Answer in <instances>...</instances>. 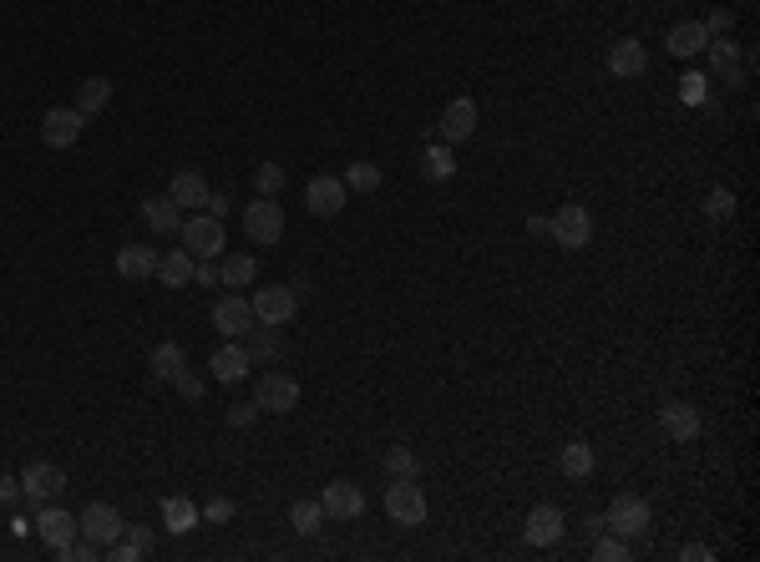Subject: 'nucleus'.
I'll use <instances>...</instances> for the list:
<instances>
[{"mask_svg": "<svg viewBox=\"0 0 760 562\" xmlns=\"http://www.w3.org/2000/svg\"><path fill=\"white\" fill-rule=\"evenodd\" d=\"M386 517L396 527H421L426 522V497L416 487V476H391V487H386Z\"/></svg>", "mask_w": 760, "mask_h": 562, "instance_id": "1", "label": "nucleus"}, {"mask_svg": "<svg viewBox=\"0 0 760 562\" xmlns=\"http://www.w3.org/2000/svg\"><path fill=\"white\" fill-rule=\"evenodd\" d=\"M254 325H259V319H254V304L244 299V289H228V294L213 304V330H218L223 340H244Z\"/></svg>", "mask_w": 760, "mask_h": 562, "instance_id": "2", "label": "nucleus"}, {"mask_svg": "<svg viewBox=\"0 0 760 562\" xmlns=\"http://www.w3.org/2000/svg\"><path fill=\"white\" fill-rule=\"evenodd\" d=\"M254 406H259V411H269V416H289V411L299 406V380H294V375H284V370L259 375V385H254Z\"/></svg>", "mask_w": 760, "mask_h": 562, "instance_id": "3", "label": "nucleus"}, {"mask_svg": "<svg viewBox=\"0 0 760 562\" xmlns=\"http://www.w3.org/2000/svg\"><path fill=\"white\" fill-rule=\"evenodd\" d=\"M66 492V471L56 466V461H31L26 471H21V497L31 502V507H46V502H56Z\"/></svg>", "mask_w": 760, "mask_h": 562, "instance_id": "4", "label": "nucleus"}, {"mask_svg": "<svg viewBox=\"0 0 760 562\" xmlns=\"http://www.w3.org/2000/svg\"><path fill=\"white\" fill-rule=\"evenodd\" d=\"M178 238H183V249H188L193 259H218V254H223V218H213V213L183 218Z\"/></svg>", "mask_w": 760, "mask_h": 562, "instance_id": "5", "label": "nucleus"}, {"mask_svg": "<svg viewBox=\"0 0 760 562\" xmlns=\"http://www.w3.org/2000/svg\"><path fill=\"white\" fill-rule=\"evenodd\" d=\"M548 233L558 238L563 249H588V238H593V213L583 208V203H563L553 218H548Z\"/></svg>", "mask_w": 760, "mask_h": 562, "instance_id": "6", "label": "nucleus"}, {"mask_svg": "<svg viewBox=\"0 0 760 562\" xmlns=\"http://www.w3.org/2000/svg\"><path fill=\"white\" fill-rule=\"evenodd\" d=\"M603 527L619 532V537H644V532H649V502H644L639 492H619L614 502H608Z\"/></svg>", "mask_w": 760, "mask_h": 562, "instance_id": "7", "label": "nucleus"}, {"mask_svg": "<svg viewBox=\"0 0 760 562\" xmlns=\"http://www.w3.org/2000/svg\"><path fill=\"white\" fill-rule=\"evenodd\" d=\"M76 527H82V537H87L92 547H112L127 522H122V512H117L112 502H87L82 517H76Z\"/></svg>", "mask_w": 760, "mask_h": 562, "instance_id": "8", "label": "nucleus"}, {"mask_svg": "<svg viewBox=\"0 0 760 562\" xmlns=\"http://www.w3.org/2000/svg\"><path fill=\"white\" fill-rule=\"evenodd\" d=\"M244 233L254 238V244H279L284 238V203H274V198L244 203Z\"/></svg>", "mask_w": 760, "mask_h": 562, "instance_id": "9", "label": "nucleus"}, {"mask_svg": "<svg viewBox=\"0 0 760 562\" xmlns=\"http://www.w3.org/2000/svg\"><path fill=\"white\" fill-rule=\"evenodd\" d=\"M254 319H259V325H289V319H294V309H299V294H294V284H269V289H259L254 299Z\"/></svg>", "mask_w": 760, "mask_h": 562, "instance_id": "10", "label": "nucleus"}, {"mask_svg": "<svg viewBox=\"0 0 760 562\" xmlns=\"http://www.w3.org/2000/svg\"><path fill=\"white\" fill-rule=\"evenodd\" d=\"M563 532H568V517H563L553 502H538V507L527 512V527H522V537H527L532 547H558Z\"/></svg>", "mask_w": 760, "mask_h": 562, "instance_id": "11", "label": "nucleus"}, {"mask_svg": "<svg viewBox=\"0 0 760 562\" xmlns=\"http://www.w3.org/2000/svg\"><path fill=\"white\" fill-rule=\"evenodd\" d=\"M82 127H87V117L76 112V107H51V112L41 117V142L56 147V152H66L76 137H82Z\"/></svg>", "mask_w": 760, "mask_h": 562, "instance_id": "12", "label": "nucleus"}, {"mask_svg": "<svg viewBox=\"0 0 760 562\" xmlns=\"http://www.w3.org/2000/svg\"><path fill=\"white\" fill-rule=\"evenodd\" d=\"M320 507L335 522H355V517H365V492L355 487V481H330V487L320 492Z\"/></svg>", "mask_w": 760, "mask_h": 562, "instance_id": "13", "label": "nucleus"}, {"mask_svg": "<svg viewBox=\"0 0 760 562\" xmlns=\"http://www.w3.org/2000/svg\"><path fill=\"white\" fill-rule=\"evenodd\" d=\"M659 426H664L669 441L690 446V441L700 436V411L690 406V400H664V406H659Z\"/></svg>", "mask_w": 760, "mask_h": 562, "instance_id": "14", "label": "nucleus"}, {"mask_svg": "<svg viewBox=\"0 0 760 562\" xmlns=\"http://www.w3.org/2000/svg\"><path fill=\"white\" fill-rule=\"evenodd\" d=\"M608 71H614L619 82H634V76H644V71H649V51H644V41H634V36L608 41Z\"/></svg>", "mask_w": 760, "mask_h": 562, "instance_id": "15", "label": "nucleus"}, {"mask_svg": "<svg viewBox=\"0 0 760 562\" xmlns=\"http://www.w3.org/2000/svg\"><path fill=\"white\" fill-rule=\"evenodd\" d=\"M36 532H41V542L46 547H66L71 537H82V527H76V512H66V507H36V522H31Z\"/></svg>", "mask_w": 760, "mask_h": 562, "instance_id": "16", "label": "nucleus"}, {"mask_svg": "<svg viewBox=\"0 0 760 562\" xmlns=\"http://www.w3.org/2000/svg\"><path fill=\"white\" fill-rule=\"evenodd\" d=\"M345 183L340 178H330V173H320V178H310V188H304V208H310L315 218H335L340 208H345Z\"/></svg>", "mask_w": 760, "mask_h": 562, "instance_id": "17", "label": "nucleus"}, {"mask_svg": "<svg viewBox=\"0 0 760 562\" xmlns=\"http://www.w3.org/2000/svg\"><path fill=\"white\" fill-rule=\"evenodd\" d=\"M705 56H710V66H715V76H720V82H730V87H745V76H750V61H740V46H735L730 36L710 41V46H705Z\"/></svg>", "mask_w": 760, "mask_h": 562, "instance_id": "18", "label": "nucleus"}, {"mask_svg": "<svg viewBox=\"0 0 760 562\" xmlns=\"http://www.w3.org/2000/svg\"><path fill=\"white\" fill-rule=\"evenodd\" d=\"M477 132V102L472 97H456V102H446V112H441V142L451 147V142H467Z\"/></svg>", "mask_w": 760, "mask_h": 562, "instance_id": "19", "label": "nucleus"}, {"mask_svg": "<svg viewBox=\"0 0 760 562\" xmlns=\"http://www.w3.org/2000/svg\"><path fill=\"white\" fill-rule=\"evenodd\" d=\"M249 350H244V340H228V345H218L213 350V360H208V370H213V380H223V385H234V380H244L249 375Z\"/></svg>", "mask_w": 760, "mask_h": 562, "instance_id": "20", "label": "nucleus"}, {"mask_svg": "<svg viewBox=\"0 0 760 562\" xmlns=\"http://www.w3.org/2000/svg\"><path fill=\"white\" fill-rule=\"evenodd\" d=\"M117 274L132 279V284L152 279V274H158V249H152V244H122L117 249Z\"/></svg>", "mask_w": 760, "mask_h": 562, "instance_id": "21", "label": "nucleus"}, {"mask_svg": "<svg viewBox=\"0 0 760 562\" xmlns=\"http://www.w3.org/2000/svg\"><path fill=\"white\" fill-rule=\"evenodd\" d=\"M669 56H679V61H690V56H700L705 46H710V36H705V26L700 21H679V26H669Z\"/></svg>", "mask_w": 760, "mask_h": 562, "instance_id": "22", "label": "nucleus"}, {"mask_svg": "<svg viewBox=\"0 0 760 562\" xmlns=\"http://www.w3.org/2000/svg\"><path fill=\"white\" fill-rule=\"evenodd\" d=\"M142 223L152 228V233H178L183 228V208L163 193V198H142Z\"/></svg>", "mask_w": 760, "mask_h": 562, "instance_id": "23", "label": "nucleus"}, {"mask_svg": "<svg viewBox=\"0 0 760 562\" xmlns=\"http://www.w3.org/2000/svg\"><path fill=\"white\" fill-rule=\"evenodd\" d=\"M193 254L188 249H168V254H158V274H152V279H163L168 289H188L193 284Z\"/></svg>", "mask_w": 760, "mask_h": 562, "instance_id": "24", "label": "nucleus"}, {"mask_svg": "<svg viewBox=\"0 0 760 562\" xmlns=\"http://www.w3.org/2000/svg\"><path fill=\"white\" fill-rule=\"evenodd\" d=\"M198 522H203V517H198V502H193V497H163V527H168L173 537H188Z\"/></svg>", "mask_w": 760, "mask_h": 562, "instance_id": "25", "label": "nucleus"}, {"mask_svg": "<svg viewBox=\"0 0 760 562\" xmlns=\"http://www.w3.org/2000/svg\"><path fill=\"white\" fill-rule=\"evenodd\" d=\"M168 198H173L178 208H203V203H208V183H203V173H193V168H183V173L173 178V188H168Z\"/></svg>", "mask_w": 760, "mask_h": 562, "instance_id": "26", "label": "nucleus"}, {"mask_svg": "<svg viewBox=\"0 0 760 562\" xmlns=\"http://www.w3.org/2000/svg\"><path fill=\"white\" fill-rule=\"evenodd\" d=\"M244 350H249V360H279L284 330H279V325H254V330L244 335Z\"/></svg>", "mask_w": 760, "mask_h": 562, "instance_id": "27", "label": "nucleus"}, {"mask_svg": "<svg viewBox=\"0 0 760 562\" xmlns=\"http://www.w3.org/2000/svg\"><path fill=\"white\" fill-rule=\"evenodd\" d=\"M112 102V82H107V76H87V82L82 87H76V112H82V117H97L102 107Z\"/></svg>", "mask_w": 760, "mask_h": 562, "instance_id": "28", "label": "nucleus"}, {"mask_svg": "<svg viewBox=\"0 0 760 562\" xmlns=\"http://www.w3.org/2000/svg\"><path fill=\"white\" fill-rule=\"evenodd\" d=\"M254 274H259V264L249 254H218V284L244 289V284H254Z\"/></svg>", "mask_w": 760, "mask_h": 562, "instance_id": "29", "label": "nucleus"}, {"mask_svg": "<svg viewBox=\"0 0 760 562\" xmlns=\"http://www.w3.org/2000/svg\"><path fill=\"white\" fill-rule=\"evenodd\" d=\"M421 173H426L431 183H451V178H456V157H451L446 142H431V147L421 152Z\"/></svg>", "mask_w": 760, "mask_h": 562, "instance_id": "30", "label": "nucleus"}, {"mask_svg": "<svg viewBox=\"0 0 760 562\" xmlns=\"http://www.w3.org/2000/svg\"><path fill=\"white\" fill-rule=\"evenodd\" d=\"M147 365H152V375H158V380H173V375L188 365V350H183L178 340H163L158 350L147 355Z\"/></svg>", "mask_w": 760, "mask_h": 562, "instance_id": "31", "label": "nucleus"}, {"mask_svg": "<svg viewBox=\"0 0 760 562\" xmlns=\"http://www.w3.org/2000/svg\"><path fill=\"white\" fill-rule=\"evenodd\" d=\"M289 527H294L299 537H315V532L325 527V507H320V497L294 502V507H289Z\"/></svg>", "mask_w": 760, "mask_h": 562, "instance_id": "32", "label": "nucleus"}, {"mask_svg": "<svg viewBox=\"0 0 760 562\" xmlns=\"http://www.w3.org/2000/svg\"><path fill=\"white\" fill-rule=\"evenodd\" d=\"M558 466H563L573 481L593 476V446H588V441H568V446H563V456H558Z\"/></svg>", "mask_w": 760, "mask_h": 562, "instance_id": "33", "label": "nucleus"}, {"mask_svg": "<svg viewBox=\"0 0 760 562\" xmlns=\"http://www.w3.org/2000/svg\"><path fill=\"white\" fill-rule=\"evenodd\" d=\"M340 183H345V188H355V193H375L386 178H380V168H375V163H350V173H345Z\"/></svg>", "mask_w": 760, "mask_h": 562, "instance_id": "34", "label": "nucleus"}, {"mask_svg": "<svg viewBox=\"0 0 760 562\" xmlns=\"http://www.w3.org/2000/svg\"><path fill=\"white\" fill-rule=\"evenodd\" d=\"M284 183H289L284 163H259V173H254V188H259V198H274V193H284Z\"/></svg>", "mask_w": 760, "mask_h": 562, "instance_id": "35", "label": "nucleus"}, {"mask_svg": "<svg viewBox=\"0 0 760 562\" xmlns=\"http://www.w3.org/2000/svg\"><path fill=\"white\" fill-rule=\"evenodd\" d=\"M705 218H710V223L735 218V193H730V188H710V193H705Z\"/></svg>", "mask_w": 760, "mask_h": 562, "instance_id": "36", "label": "nucleus"}, {"mask_svg": "<svg viewBox=\"0 0 760 562\" xmlns=\"http://www.w3.org/2000/svg\"><path fill=\"white\" fill-rule=\"evenodd\" d=\"M593 557H598V562H624V557H629V537H619V532H608V537H603V532H598Z\"/></svg>", "mask_w": 760, "mask_h": 562, "instance_id": "37", "label": "nucleus"}, {"mask_svg": "<svg viewBox=\"0 0 760 562\" xmlns=\"http://www.w3.org/2000/svg\"><path fill=\"white\" fill-rule=\"evenodd\" d=\"M259 416H264V411L254 406V400H234V406H228V411H223V421H228V426H234V431H249V426H254Z\"/></svg>", "mask_w": 760, "mask_h": 562, "instance_id": "38", "label": "nucleus"}, {"mask_svg": "<svg viewBox=\"0 0 760 562\" xmlns=\"http://www.w3.org/2000/svg\"><path fill=\"white\" fill-rule=\"evenodd\" d=\"M416 466H421V461H416L411 446H391V451H386V471H391V476H416Z\"/></svg>", "mask_w": 760, "mask_h": 562, "instance_id": "39", "label": "nucleus"}, {"mask_svg": "<svg viewBox=\"0 0 760 562\" xmlns=\"http://www.w3.org/2000/svg\"><path fill=\"white\" fill-rule=\"evenodd\" d=\"M122 537H127V542H132V547H137L142 557L152 552V542H158V532H152L147 522H127V527H122Z\"/></svg>", "mask_w": 760, "mask_h": 562, "instance_id": "40", "label": "nucleus"}, {"mask_svg": "<svg viewBox=\"0 0 760 562\" xmlns=\"http://www.w3.org/2000/svg\"><path fill=\"white\" fill-rule=\"evenodd\" d=\"M705 82H710V76H700V71H690V76H684V82H679V102H690V107H700V102H705Z\"/></svg>", "mask_w": 760, "mask_h": 562, "instance_id": "41", "label": "nucleus"}, {"mask_svg": "<svg viewBox=\"0 0 760 562\" xmlns=\"http://www.w3.org/2000/svg\"><path fill=\"white\" fill-rule=\"evenodd\" d=\"M234 502H228V497H208L203 507H198V517H208V522H234Z\"/></svg>", "mask_w": 760, "mask_h": 562, "instance_id": "42", "label": "nucleus"}, {"mask_svg": "<svg viewBox=\"0 0 760 562\" xmlns=\"http://www.w3.org/2000/svg\"><path fill=\"white\" fill-rule=\"evenodd\" d=\"M700 26H705V36H710V41H720V36H730V31H735V16H730V11H710Z\"/></svg>", "mask_w": 760, "mask_h": 562, "instance_id": "43", "label": "nucleus"}, {"mask_svg": "<svg viewBox=\"0 0 760 562\" xmlns=\"http://www.w3.org/2000/svg\"><path fill=\"white\" fill-rule=\"evenodd\" d=\"M173 390H178L183 400H203V380H198V375H193L188 365H183V370L173 375Z\"/></svg>", "mask_w": 760, "mask_h": 562, "instance_id": "44", "label": "nucleus"}, {"mask_svg": "<svg viewBox=\"0 0 760 562\" xmlns=\"http://www.w3.org/2000/svg\"><path fill=\"white\" fill-rule=\"evenodd\" d=\"M193 284H218V264H213V259H198V264H193Z\"/></svg>", "mask_w": 760, "mask_h": 562, "instance_id": "45", "label": "nucleus"}, {"mask_svg": "<svg viewBox=\"0 0 760 562\" xmlns=\"http://www.w3.org/2000/svg\"><path fill=\"white\" fill-rule=\"evenodd\" d=\"M107 552H112V562H137V557H142V552H137V547H132L127 537H117V542H112Z\"/></svg>", "mask_w": 760, "mask_h": 562, "instance_id": "46", "label": "nucleus"}, {"mask_svg": "<svg viewBox=\"0 0 760 562\" xmlns=\"http://www.w3.org/2000/svg\"><path fill=\"white\" fill-rule=\"evenodd\" d=\"M16 497H21V481H16V476H0V507H11Z\"/></svg>", "mask_w": 760, "mask_h": 562, "instance_id": "47", "label": "nucleus"}, {"mask_svg": "<svg viewBox=\"0 0 760 562\" xmlns=\"http://www.w3.org/2000/svg\"><path fill=\"white\" fill-rule=\"evenodd\" d=\"M679 557H684V562H710L715 552H710V547H700V542H690V547H684Z\"/></svg>", "mask_w": 760, "mask_h": 562, "instance_id": "48", "label": "nucleus"}, {"mask_svg": "<svg viewBox=\"0 0 760 562\" xmlns=\"http://www.w3.org/2000/svg\"><path fill=\"white\" fill-rule=\"evenodd\" d=\"M228 208H234V203H228V198H223V193H208V213H213V218H223V213H228Z\"/></svg>", "mask_w": 760, "mask_h": 562, "instance_id": "49", "label": "nucleus"}]
</instances>
